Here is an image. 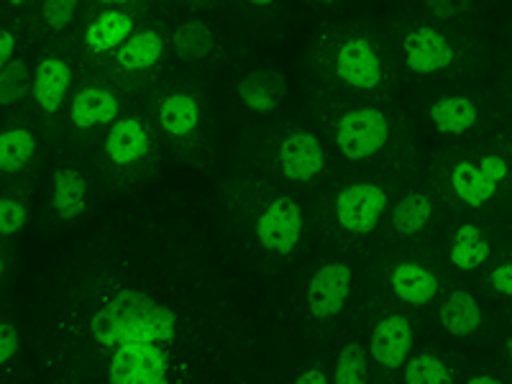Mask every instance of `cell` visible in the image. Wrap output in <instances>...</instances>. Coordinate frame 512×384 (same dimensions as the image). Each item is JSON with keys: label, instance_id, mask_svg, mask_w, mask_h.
I'll list each match as a JSON object with an SVG mask.
<instances>
[{"label": "cell", "instance_id": "836d02e7", "mask_svg": "<svg viewBox=\"0 0 512 384\" xmlns=\"http://www.w3.org/2000/svg\"><path fill=\"white\" fill-rule=\"evenodd\" d=\"M489 287H492L497 295L512 297V259L492 269V274H489Z\"/></svg>", "mask_w": 512, "mask_h": 384}, {"label": "cell", "instance_id": "f35d334b", "mask_svg": "<svg viewBox=\"0 0 512 384\" xmlns=\"http://www.w3.org/2000/svg\"><path fill=\"white\" fill-rule=\"evenodd\" d=\"M98 3H105V6H123L128 0H98Z\"/></svg>", "mask_w": 512, "mask_h": 384}, {"label": "cell", "instance_id": "ffe728a7", "mask_svg": "<svg viewBox=\"0 0 512 384\" xmlns=\"http://www.w3.org/2000/svg\"><path fill=\"white\" fill-rule=\"evenodd\" d=\"M157 118L164 134L175 136V139H185V136L195 134L200 126L198 98L190 93H169L159 103Z\"/></svg>", "mask_w": 512, "mask_h": 384}, {"label": "cell", "instance_id": "7a4b0ae2", "mask_svg": "<svg viewBox=\"0 0 512 384\" xmlns=\"http://www.w3.org/2000/svg\"><path fill=\"white\" fill-rule=\"evenodd\" d=\"M331 75L341 85L361 93H377L387 82L384 59L377 44L364 34H346L328 52Z\"/></svg>", "mask_w": 512, "mask_h": 384}, {"label": "cell", "instance_id": "5bb4252c", "mask_svg": "<svg viewBox=\"0 0 512 384\" xmlns=\"http://www.w3.org/2000/svg\"><path fill=\"white\" fill-rule=\"evenodd\" d=\"M428 118L441 136H464L477 128L482 111L469 95H443L431 103Z\"/></svg>", "mask_w": 512, "mask_h": 384}, {"label": "cell", "instance_id": "7402d4cb", "mask_svg": "<svg viewBox=\"0 0 512 384\" xmlns=\"http://www.w3.org/2000/svg\"><path fill=\"white\" fill-rule=\"evenodd\" d=\"M438 318H441V326L446 328L451 336L464 338L472 336V333H477L479 328H482L484 315L477 297L469 295V292L464 290H456L443 300Z\"/></svg>", "mask_w": 512, "mask_h": 384}, {"label": "cell", "instance_id": "74e56055", "mask_svg": "<svg viewBox=\"0 0 512 384\" xmlns=\"http://www.w3.org/2000/svg\"><path fill=\"white\" fill-rule=\"evenodd\" d=\"M246 3H249V6H254V8H269L274 0H246Z\"/></svg>", "mask_w": 512, "mask_h": 384}, {"label": "cell", "instance_id": "d590c367", "mask_svg": "<svg viewBox=\"0 0 512 384\" xmlns=\"http://www.w3.org/2000/svg\"><path fill=\"white\" fill-rule=\"evenodd\" d=\"M295 382L297 384H328V382H331V377H328V374L323 372V369L313 367V369H308V372L297 374Z\"/></svg>", "mask_w": 512, "mask_h": 384}, {"label": "cell", "instance_id": "2e32d148", "mask_svg": "<svg viewBox=\"0 0 512 384\" xmlns=\"http://www.w3.org/2000/svg\"><path fill=\"white\" fill-rule=\"evenodd\" d=\"M121 103L116 95L105 88H82L80 93L72 98L70 108V123L80 131H90V128L105 126V123L116 121Z\"/></svg>", "mask_w": 512, "mask_h": 384}, {"label": "cell", "instance_id": "8992f818", "mask_svg": "<svg viewBox=\"0 0 512 384\" xmlns=\"http://www.w3.org/2000/svg\"><path fill=\"white\" fill-rule=\"evenodd\" d=\"M172 372L164 344H123L108 356V382L113 384H164Z\"/></svg>", "mask_w": 512, "mask_h": 384}, {"label": "cell", "instance_id": "d6986e66", "mask_svg": "<svg viewBox=\"0 0 512 384\" xmlns=\"http://www.w3.org/2000/svg\"><path fill=\"white\" fill-rule=\"evenodd\" d=\"M134 34V18L123 11H103L85 29V47L90 54L116 52L128 36Z\"/></svg>", "mask_w": 512, "mask_h": 384}, {"label": "cell", "instance_id": "ba28073f", "mask_svg": "<svg viewBox=\"0 0 512 384\" xmlns=\"http://www.w3.org/2000/svg\"><path fill=\"white\" fill-rule=\"evenodd\" d=\"M400 49L405 67L415 75H438V72L451 70L456 57H459L454 41L448 39L443 31L425 24L405 31L400 39Z\"/></svg>", "mask_w": 512, "mask_h": 384}, {"label": "cell", "instance_id": "1f68e13d", "mask_svg": "<svg viewBox=\"0 0 512 384\" xmlns=\"http://www.w3.org/2000/svg\"><path fill=\"white\" fill-rule=\"evenodd\" d=\"M474 0H423V6L433 13L441 21H448V18H456L461 13H466L472 8Z\"/></svg>", "mask_w": 512, "mask_h": 384}, {"label": "cell", "instance_id": "cb8c5ba5", "mask_svg": "<svg viewBox=\"0 0 512 384\" xmlns=\"http://www.w3.org/2000/svg\"><path fill=\"white\" fill-rule=\"evenodd\" d=\"M172 44H175V54L182 62H200L216 49V34L205 21L190 18V21H182L177 26L175 34H172Z\"/></svg>", "mask_w": 512, "mask_h": 384}, {"label": "cell", "instance_id": "e0dca14e", "mask_svg": "<svg viewBox=\"0 0 512 384\" xmlns=\"http://www.w3.org/2000/svg\"><path fill=\"white\" fill-rule=\"evenodd\" d=\"M52 210L62 221H75L88 208V180L80 169L57 167L52 172Z\"/></svg>", "mask_w": 512, "mask_h": 384}, {"label": "cell", "instance_id": "d4e9b609", "mask_svg": "<svg viewBox=\"0 0 512 384\" xmlns=\"http://www.w3.org/2000/svg\"><path fill=\"white\" fill-rule=\"evenodd\" d=\"M433 218V200L425 192H408L392 208V228L400 236H418Z\"/></svg>", "mask_w": 512, "mask_h": 384}, {"label": "cell", "instance_id": "ab89813d", "mask_svg": "<svg viewBox=\"0 0 512 384\" xmlns=\"http://www.w3.org/2000/svg\"><path fill=\"white\" fill-rule=\"evenodd\" d=\"M505 349H507V356H510V361H512V333H510V336H507V341H505Z\"/></svg>", "mask_w": 512, "mask_h": 384}, {"label": "cell", "instance_id": "30bf717a", "mask_svg": "<svg viewBox=\"0 0 512 384\" xmlns=\"http://www.w3.org/2000/svg\"><path fill=\"white\" fill-rule=\"evenodd\" d=\"M354 285V272L349 264L331 262L323 264L310 277L308 285V310L315 320H331L344 310L346 300Z\"/></svg>", "mask_w": 512, "mask_h": 384}, {"label": "cell", "instance_id": "6da1fadb", "mask_svg": "<svg viewBox=\"0 0 512 384\" xmlns=\"http://www.w3.org/2000/svg\"><path fill=\"white\" fill-rule=\"evenodd\" d=\"M180 318L149 292L121 287L88 318V333L100 349L123 344H172Z\"/></svg>", "mask_w": 512, "mask_h": 384}, {"label": "cell", "instance_id": "603a6c76", "mask_svg": "<svg viewBox=\"0 0 512 384\" xmlns=\"http://www.w3.org/2000/svg\"><path fill=\"white\" fill-rule=\"evenodd\" d=\"M492 254V246H489L487 233L482 231V226L477 223H461L454 233V241L448 246V259L454 267H459L461 272H474V269L482 267L484 262Z\"/></svg>", "mask_w": 512, "mask_h": 384}, {"label": "cell", "instance_id": "d6a6232c", "mask_svg": "<svg viewBox=\"0 0 512 384\" xmlns=\"http://www.w3.org/2000/svg\"><path fill=\"white\" fill-rule=\"evenodd\" d=\"M18 351V331L11 320H3L0 323V361L8 364V361L16 356Z\"/></svg>", "mask_w": 512, "mask_h": 384}, {"label": "cell", "instance_id": "3957f363", "mask_svg": "<svg viewBox=\"0 0 512 384\" xmlns=\"http://www.w3.org/2000/svg\"><path fill=\"white\" fill-rule=\"evenodd\" d=\"M390 134V118L379 108H369V105L344 111L333 123V141H336L338 152L351 162H361V159L382 152L390 141Z\"/></svg>", "mask_w": 512, "mask_h": 384}, {"label": "cell", "instance_id": "60d3db41", "mask_svg": "<svg viewBox=\"0 0 512 384\" xmlns=\"http://www.w3.org/2000/svg\"><path fill=\"white\" fill-rule=\"evenodd\" d=\"M313 3H320V6H333V3H338V0H313Z\"/></svg>", "mask_w": 512, "mask_h": 384}, {"label": "cell", "instance_id": "4dcf8cb0", "mask_svg": "<svg viewBox=\"0 0 512 384\" xmlns=\"http://www.w3.org/2000/svg\"><path fill=\"white\" fill-rule=\"evenodd\" d=\"M26 218H29V213H26V205L21 203V200L16 198L0 200V233H3L6 239L24 228Z\"/></svg>", "mask_w": 512, "mask_h": 384}, {"label": "cell", "instance_id": "8d00e7d4", "mask_svg": "<svg viewBox=\"0 0 512 384\" xmlns=\"http://www.w3.org/2000/svg\"><path fill=\"white\" fill-rule=\"evenodd\" d=\"M466 384H500V379L495 374H474V377L466 379Z\"/></svg>", "mask_w": 512, "mask_h": 384}, {"label": "cell", "instance_id": "9c48e42d", "mask_svg": "<svg viewBox=\"0 0 512 384\" xmlns=\"http://www.w3.org/2000/svg\"><path fill=\"white\" fill-rule=\"evenodd\" d=\"M274 164L290 182H310L326 169V152L318 136L292 128L274 146Z\"/></svg>", "mask_w": 512, "mask_h": 384}, {"label": "cell", "instance_id": "f1b7e54d", "mask_svg": "<svg viewBox=\"0 0 512 384\" xmlns=\"http://www.w3.org/2000/svg\"><path fill=\"white\" fill-rule=\"evenodd\" d=\"M333 379L338 384H364L369 382V367H367V349L359 341H351L341 349L336 361V372Z\"/></svg>", "mask_w": 512, "mask_h": 384}, {"label": "cell", "instance_id": "52a82bcc", "mask_svg": "<svg viewBox=\"0 0 512 384\" xmlns=\"http://www.w3.org/2000/svg\"><path fill=\"white\" fill-rule=\"evenodd\" d=\"M387 210V192L374 182H351L333 198V216L338 226L354 236H367L379 226Z\"/></svg>", "mask_w": 512, "mask_h": 384}, {"label": "cell", "instance_id": "e575fe53", "mask_svg": "<svg viewBox=\"0 0 512 384\" xmlns=\"http://www.w3.org/2000/svg\"><path fill=\"white\" fill-rule=\"evenodd\" d=\"M13 54H16V36L13 31L3 29L0 31V64L11 62Z\"/></svg>", "mask_w": 512, "mask_h": 384}, {"label": "cell", "instance_id": "8fae6325", "mask_svg": "<svg viewBox=\"0 0 512 384\" xmlns=\"http://www.w3.org/2000/svg\"><path fill=\"white\" fill-rule=\"evenodd\" d=\"M410 349H413V326L405 315H387L377 320L369 338L372 359L384 369H400L408 364Z\"/></svg>", "mask_w": 512, "mask_h": 384}, {"label": "cell", "instance_id": "44dd1931", "mask_svg": "<svg viewBox=\"0 0 512 384\" xmlns=\"http://www.w3.org/2000/svg\"><path fill=\"white\" fill-rule=\"evenodd\" d=\"M164 54V36L157 29H144L128 36L116 49V64L126 72L152 70Z\"/></svg>", "mask_w": 512, "mask_h": 384}, {"label": "cell", "instance_id": "277c9868", "mask_svg": "<svg viewBox=\"0 0 512 384\" xmlns=\"http://www.w3.org/2000/svg\"><path fill=\"white\" fill-rule=\"evenodd\" d=\"M510 172V162L500 154H484L477 162L461 159L451 169V190L466 208H482L497 198Z\"/></svg>", "mask_w": 512, "mask_h": 384}, {"label": "cell", "instance_id": "f546056e", "mask_svg": "<svg viewBox=\"0 0 512 384\" xmlns=\"http://www.w3.org/2000/svg\"><path fill=\"white\" fill-rule=\"evenodd\" d=\"M77 3H80V0H44V6H41L44 24L52 31H64L72 21H75Z\"/></svg>", "mask_w": 512, "mask_h": 384}, {"label": "cell", "instance_id": "4316f807", "mask_svg": "<svg viewBox=\"0 0 512 384\" xmlns=\"http://www.w3.org/2000/svg\"><path fill=\"white\" fill-rule=\"evenodd\" d=\"M34 90V75L24 59H11L0 70V103L13 105Z\"/></svg>", "mask_w": 512, "mask_h": 384}, {"label": "cell", "instance_id": "ac0fdd59", "mask_svg": "<svg viewBox=\"0 0 512 384\" xmlns=\"http://www.w3.org/2000/svg\"><path fill=\"white\" fill-rule=\"evenodd\" d=\"M392 292L408 305H428L438 295V277L423 264L402 262L390 274Z\"/></svg>", "mask_w": 512, "mask_h": 384}, {"label": "cell", "instance_id": "4fadbf2b", "mask_svg": "<svg viewBox=\"0 0 512 384\" xmlns=\"http://www.w3.org/2000/svg\"><path fill=\"white\" fill-rule=\"evenodd\" d=\"M72 85V67L70 62H64L62 57H44L34 70V95L36 105L47 116H54V113L62 108L64 95Z\"/></svg>", "mask_w": 512, "mask_h": 384}, {"label": "cell", "instance_id": "484cf974", "mask_svg": "<svg viewBox=\"0 0 512 384\" xmlns=\"http://www.w3.org/2000/svg\"><path fill=\"white\" fill-rule=\"evenodd\" d=\"M36 152V139L29 128H8L0 134V169L6 175L21 172Z\"/></svg>", "mask_w": 512, "mask_h": 384}, {"label": "cell", "instance_id": "83f0119b", "mask_svg": "<svg viewBox=\"0 0 512 384\" xmlns=\"http://www.w3.org/2000/svg\"><path fill=\"white\" fill-rule=\"evenodd\" d=\"M408 384H448L454 382V372L446 367V361H441L433 354H418L408 359L405 372H402Z\"/></svg>", "mask_w": 512, "mask_h": 384}, {"label": "cell", "instance_id": "7c38bea8", "mask_svg": "<svg viewBox=\"0 0 512 384\" xmlns=\"http://www.w3.org/2000/svg\"><path fill=\"white\" fill-rule=\"evenodd\" d=\"M103 152L113 167H134L149 154V131L136 116L116 118L103 141Z\"/></svg>", "mask_w": 512, "mask_h": 384}, {"label": "cell", "instance_id": "9a60e30c", "mask_svg": "<svg viewBox=\"0 0 512 384\" xmlns=\"http://www.w3.org/2000/svg\"><path fill=\"white\" fill-rule=\"evenodd\" d=\"M287 93V82L277 70L249 72L236 85V95L251 113H272Z\"/></svg>", "mask_w": 512, "mask_h": 384}, {"label": "cell", "instance_id": "5b68a950", "mask_svg": "<svg viewBox=\"0 0 512 384\" xmlns=\"http://www.w3.org/2000/svg\"><path fill=\"white\" fill-rule=\"evenodd\" d=\"M303 228V208L287 195H274L264 205L262 213L254 218V233L259 246L277 256H290L297 249L303 239Z\"/></svg>", "mask_w": 512, "mask_h": 384}, {"label": "cell", "instance_id": "b9f144b4", "mask_svg": "<svg viewBox=\"0 0 512 384\" xmlns=\"http://www.w3.org/2000/svg\"><path fill=\"white\" fill-rule=\"evenodd\" d=\"M6 3H11V6H21V3H26V0H6Z\"/></svg>", "mask_w": 512, "mask_h": 384}]
</instances>
